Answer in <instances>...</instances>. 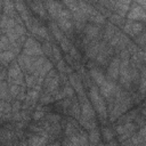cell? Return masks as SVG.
<instances>
[{
  "label": "cell",
  "mask_w": 146,
  "mask_h": 146,
  "mask_svg": "<svg viewBox=\"0 0 146 146\" xmlns=\"http://www.w3.org/2000/svg\"><path fill=\"white\" fill-rule=\"evenodd\" d=\"M89 97H90V99H91V102H92V104H94L95 108L97 110L98 114H99L103 119H105V117L107 116V111H106L105 103H104L103 98L100 97V94H99V91H98V88H97V87H95V86L90 87Z\"/></svg>",
  "instance_id": "obj_1"
},
{
  "label": "cell",
  "mask_w": 146,
  "mask_h": 146,
  "mask_svg": "<svg viewBox=\"0 0 146 146\" xmlns=\"http://www.w3.org/2000/svg\"><path fill=\"white\" fill-rule=\"evenodd\" d=\"M42 52L43 51L40 48V46L38 44V42L34 39H32V38H27V40L24 43L23 54L26 55V56H30V57H33V56L40 57L42 55Z\"/></svg>",
  "instance_id": "obj_2"
},
{
  "label": "cell",
  "mask_w": 146,
  "mask_h": 146,
  "mask_svg": "<svg viewBox=\"0 0 146 146\" xmlns=\"http://www.w3.org/2000/svg\"><path fill=\"white\" fill-rule=\"evenodd\" d=\"M127 17H128V21H133V22L137 19L146 21V11L137 2H132L131 8H130L129 13L127 14Z\"/></svg>",
  "instance_id": "obj_3"
},
{
  "label": "cell",
  "mask_w": 146,
  "mask_h": 146,
  "mask_svg": "<svg viewBox=\"0 0 146 146\" xmlns=\"http://www.w3.org/2000/svg\"><path fill=\"white\" fill-rule=\"evenodd\" d=\"M120 63L121 59L120 57H114L107 68V76L111 80H116L120 75Z\"/></svg>",
  "instance_id": "obj_4"
},
{
  "label": "cell",
  "mask_w": 146,
  "mask_h": 146,
  "mask_svg": "<svg viewBox=\"0 0 146 146\" xmlns=\"http://www.w3.org/2000/svg\"><path fill=\"white\" fill-rule=\"evenodd\" d=\"M116 92H117V88H116V86H115V83L113 81L106 80L100 86V94H102V96H104L106 98H111Z\"/></svg>",
  "instance_id": "obj_5"
},
{
  "label": "cell",
  "mask_w": 146,
  "mask_h": 146,
  "mask_svg": "<svg viewBox=\"0 0 146 146\" xmlns=\"http://www.w3.org/2000/svg\"><path fill=\"white\" fill-rule=\"evenodd\" d=\"M141 30H143V25L133 21H128L123 27V31L129 35H137Z\"/></svg>",
  "instance_id": "obj_6"
},
{
  "label": "cell",
  "mask_w": 146,
  "mask_h": 146,
  "mask_svg": "<svg viewBox=\"0 0 146 146\" xmlns=\"http://www.w3.org/2000/svg\"><path fill=\"white\" fill-rule=\"evenodd\" d=\"M130 5H131L130 1H112V6L114 7L113 9H115L117 11V15H120L121 17L125 16Z\"/></svg>",
  "instance_id": "obj_7"
},
{
  "label": "cell",
  "mask_w": 146,
  "mask_h": 146,
  "mask_svg": "<svg viewBox=\"0 0 146 146\" xmlns=\"http://www.w3.org/2000/svg\"><path fill=\"white\" fill-rule=\"evenodd\" d=\"M44 6L47 7L49 14L54 18H57L58 15H59V13H60V10L63 9V6H62L60 2H51V1H48V2L44 3Z\"/></svg>",
  "instance_id": "obj_8"
},
{
  "label": "cell",
  "mask_w": 146,
  "mask_h": 146,
  "mask_svg": "<svg viewBox=\"0 0 146 146\" xmlns=\"http://www.w3.org/2000/svg\"><path fill=\"white\" fill-rule=\"evenodd\" d=\"M81 113H82V117H84L87 120H94L95 112H94V108L91 107V105L88 100L83 102V104L81 106Z\"/></svg>",
  "instance_id": "obj_9"
},
{
  "label": "cell",
  "mask_w": 146,
  "mask_h": 146,
  "mask_svg": "<svg viewBox=\"0 0 146 146\" xmlns=\"http://www.w3.org/2000/svg\"><path fill=\"white\" fill-rule=\"evenodd\" d=\"M33 62H34V59H33L32 57L26 56V55H24V54L21 55V56H19V59H18L19 66H21L23 70H25V71H31L32 65H33Z\"/></svg>",
  "instance_id": "obj_10"
},
{
  "label": "cell",
  "mask_w": 146,
  "mask_h": 146,
  "mask_svg": "<svg viewBox=\"0 0 146 146\" xmlns=\"http://www.w3.org/2000/svg\"><path fill=\"white\" fill-rule=\"evenodd\" d=\"M18 78H23V74L21 72V66L18 64H13L8 70V79L13 81Z\"/></svg>",
  "instance_id": "obj_11"
},
{
  "label": "cell",
  "mask_w": 146,
  "mask_h": 146,
  "mask_svg": "<svg viewBox=\"0 0 146 146\" xmlns=\"http://www.w3.org/2000/svg\"><path fill=\"white\" fill-rule=\"evenodd\" d=\"M90 75L92 76V79L95 80V82H96L98 86H102V84L106 81V78H105L104 73H103L99 68H91V70H90Z\"/></svg>",
  "instance_id": "obj_12"
},
{
  "label": "cell",
  "mask_w": 146,
  "mask_h": 146,
  "mask_svg": "<svg viewBox=\"0 0 146 146\" xmlns=\"http://www.w3.org/2000/svg\"><path fill=\"white\" fill-rule=\"evenodd\" d=\"M99 43L97 42V41H92V42H90L89 43V46L87 47V56L89 57V58H95V57H97V52L99 51Z\"/></svg>",
  "instance_id": "obj_13"
},
{
  "label": "cell",
  "mask_w": 146,
  "mask_h": 146,
  "mask_svg": "<svg viewBox=\"0 0 146 146\" xmlns=\"http://www.w3.org/2000/svg\"><path fill=\"white\" fill-rule=\"evenodd\" d=\"M70 81H71V84L73 86V88L80 94V96H81V95L83 96V88H82V82H81V80H80L75 74H71V75H70Z\"/></svg>",
  "instance_id": "obj_14"
},
{
  "label": "cell",
  "mask_w": 146,
  "mask_h": 146,
  "mask_svg": "<svg viewBox=\"0 0 146 146\" xmlns=\"http://www.w3.org/2000/svg\"><path fill=\"white\" fill-rule=\"evenodd\" d=\"M47 144V138L44 136H32L29 140L30 146H44Z\"/></svg>",
  "instance_id": "obj_15"
},
{
  "label": "cell",
  "mask_w": 146,
  "mask_h": 146,
  "mask_svg": "<svg viewBox=\"0 0 146 146\" xmlns=\"http://www.w3.org/2000/svg\"><path fill=\"white\" fill-rule=\"evenodd\" d=\"M58 25L59 27L65 31V32H71L73 30V23L71 19H66V18H57Z\"/></svg>",
  "instance_id": "obj_16"
},
{
  "label": "cell",
  "mask_w": 146,
  "mask_h": 146,
  "mask_svg": "<svg viewBox=\"0 0 146 146\" xmlns=\"http://www.w3.org/2000/svg\"><path fill=\"white\" fill-rule=\"evenodd\" d=\"M88 18L92 22V23H96V24H103L105 22V17L104 15H102L98 10H92V13L88 16Z\"/></svg>",
  "instance_id": "obj_17"
},
{
  "label": "cell",
  "mask_w": 146,
  "mask_h": 146,
  "mask_svg": "<svg viewBox=\"0 0 146 146\" xmlns=\"http://www.w3.org/2000/svg\"><path fill=\"white\" fill-rule=\"evenodd\" d=\"M31 6L35 13H38L41 17H46V6L42 2H31Z\"/></svg>",
  "instance_id": "obj_18"
},
{
  "label": "cell",
  "mask_w": 146,
  "mask_h": 146,
  "mask_svg": "<svg viewBox=\"0 0 146 146\" xmlns=\"http://www.w3.org/2000/svg\"><path fill=\"white\" fill-rule=\"evenodd\" d=\"M98 32H99V30H98V26H96V25L89 24V25L86 26V34L89 39L96 38L98 35Z\"/></svg>",
  "instance_id": "obj_19"
},
{
  "label": "cell",
  "mask_w": 146,
  "mask_h": 146,
  "mask_svg": "<svg viewBox=\"0 0 146 146\" xmlns=\"http://www.w3.org/2000/svg\"><path fill=\"white\" fill-rule=\"evenodd\" d=\"M89 140L91 143V145H95V144H98L100 137H99V131L97 128H94V129H90V132H89Z\"/></svg>",
  "instance_id": "obj_20"
},
{
  "label": "cell",
  "mask_w": 146,
  "mask_h": 146,
  "mask_svg": "<svg viewBox=\"0 0 146 146\" xmlns=\"http://www.w3.org/2000/svg\"><path fill=\"white\" fill-rule=\"evenodd\" d=\"M49 27H50V30H51V32H52V34L55 35V38L58 40V41H60L64 36H63V33H62V31L59 30V27L54 23V22H51L50 24H49Z\"/></svg>",
  "instance_id": "obj_21"
},
{
  "label": "cell",
  "mask_w": 146,
  "mask_h": 146,
  "mask_svg": "<svg viewBox=\"0 0 146 146\" xmlns=\"http://www.w3.org/2000/svg\"><path fill=\"white\" fill-rule=\"evenodd\" d=\"M79 3V7H80V9L82 10V13L88 17L91 13H92V10H94V8L91 7V5L90 3H88V2H78Z\"/></svg>",
  "instance_id": "obj_22"
},
{
  "label": "cell",
  "mask_w": 146,
  "mask_h": 146,
  "mask_svg": "<svg viewBox=\"0 0 146 146\" xmlns=\"http://www.w3.org/2000/svg\"><path fill=\"white\" fill-rule=\"evenodd\" d=\"M0 57H1L2 63H9L10 60L14 59V57H15V52H13L11 50H6V51H2V52H1Z\"/></svg>",
  "instance_id": "obj_23"
},
{
  "label": "cell",
  "mask_w": 146,
  "mask_h": 146,
  "mask_svg": "<svg viewBox=\"0 0 146 146\" xmlns=\"http://www.w3.org/2000/svg\"><path fill=\"white\" fill-rule=\"evenodd\" d=\"M15 3L14 2H9V1H5L3 2V10H5V14L9 16H13L14 15V10H15Z\"/></svg>",
  "instance_id": "obj_24"
},
{
  "label": "cell",
  "mask_w": 146,
  "mask_h": 146,
  "mask_svg": "<svg viewBox=\"0 0 146 146\" xmlns=\"http://www.w3.org/2000/svg\"><path fill=\"white\" fill-rule=\"evenodd\" d=\"M114 32H115V29H114V26H113V24H107V26H106V29H105V33H104V36L106 38V39H110V40H112V38L114 36Z\"/></svg>",
  "instance_id": "obj_25"
},
{
  "label": "cell",
  "mask_w": 146,
  "mask_h": 146,
  "mask_svg": "<svg viewBox=\"0 0 146 146\" xmlns=\"http://www.w3.org/2000/svg\"><path fill=\"white\" fill-rule=\"evenodd\" d=\"M10 41L9 39L7 38V35H2L1 38V43H0V47L2 49V51H6V50H10Z\"/></svg>",
  "instance_id": "obj_26"
},
{
  "label": "cell",
  "mask_w": 146,
  "mask_h": 146,
  "mask_svg": "<svg viewBox=\"0 0 146 146\" xmlns=\"http://www.w3.org/2000/svg\"><path fill=\"white\" fill-rule=\"evenodd\" d=\"M34 34H36L40 38H43V39H47L48 40V32H47V30H46L44 26H39L36 29V31L34 32Z\"/></svg>",
  "instance_id": "obj_27"
},
{
  "label": "cell",
  "mask_w": 146,
  "mask_h": 146,
  "mask_svg": "<svg viewBox=\"0 0 146 146\" xmlns=\"http://www.w3.org/2000/svg\"><path fill=\"white\" fill-rule=\"evenodd\" d=\"M38 81V78H35L33 74L32 75H26L25 76V82H26V86L27 87H34L35 86V83H38L36 82Z\"/></svg>",
  "instance_id": "obj_28"
},
{
  "label": "cell",
  "mask_w": 146,
  "mask_h": 146,
  "mask_svg": "<svg viewBox=\"0 0 146 146\" xmlns=\"http://www.w3.org/2000/svg\"><path fill=\"white\" fill-rule=\"evenodd\" d=\"M38 96H39V91L35 90V89H33V90H31V91H29V92L26 94V100H27V102L36 100Z\"/></svg>",
  "instance_id": "obj_29"
},
{
  "label": "cell",
  "mask_w": 146,
  "mask_h": 146,
  "mask_svg": "<svg viewBox=\"0 0 146 146\" xmlns=\"http://www.w3.org/2000/svg\"><path fill=\"white\" fill-rule=\"evenodd\" d=\"M19 92H21L19 86H17V84H10V86H9V94H10L11 97H16V96H18Z\"/></svg>",
  "instance_id": "obj_30"
},
{
  "label": "cell",
  "mask_w": 146,
  "mask_h": 146,
  "mask_svg": "<svg viewBox=\"0 0 146 146\" xmlns=\"http://www.w3.org/2000/svg\"><path fill=\"white\" fill-rule=\"evenodd\" d=\"M140 92L145 94L146 92V70L143 71L141 74V80H140Z\"/></svg>",
  "instance_id": "obj_31"
},
{
  "label": "cell",
  "mask_w": 146,
  "mask_h": 146,
  "mask_svg": "<svg viewBox=\"0 0 146 146\" xmlns=\"http://www.w3.org/2000/svg\"><path fill=\"white\" fill-rule=\"evenodd\" d=\"M103 136L106 141H111L113 139V132L111 131L110 128H103Z\"/></svg>",
  "instance_id": "obj_32"
},
{
  "label": "cell",
  "mask_w": 146,
  "mask_h": 146,
  "mask_svg": "<svg viewBox=\"0 0 146 146\" xmlns=\"http://www.w3.org/2000/svg\"><path fill=\"white\" fill-rule=\"evenodd\" d=\"M59 42H60V46H62V48L64 49V51H68V50L71 49V47H72L71 43H70V41H68L65 36H64Z\"/></svg>",
  "instance_id": "obj_33"
},
{
  "label": "cell",
  "mask_w": 146,
  "mask_h": 146,
  "mask_svg": "<svg viewBox=\"0 0 146 146\" xmlns=\"http://www.w3.org/2000/svg\"><path fill=\"white\" fill-rule=\"evenodd\" d=\"M111 22L116 24V25H119V24L122 23V17L120 15H117V14H113V15H111Z\"/></svg>",
  "instance_id": "obj_34"
},
{
  "label": "cell",
  "mask_w": 146,
  "mask_h": 146,
  "mask_svg": "<svg viewBox=\"0 0 146 146\" xmlns=\"http://www.w3.org/2000/svg\"><path fill=\"white\" fill-rule=\"evenodd\" d=\"M43 115H44V112L42 110H36L33 114V119L34 120H40L41 117H43Z\"/></svg>",
  "instance_id": "obj_35"
},
{
  "label": "cell",
  "mask_w": 146,
  "mask_h": 146,
  "mask_svg": "<svg viewBox=\"0 0 146 146\" xmlns=\"http://www.w3.org/2000/svg\"><path fill=\"white\" fill-rule=\"evenodd\" d=\"M64 94L66 95V96H68V97H72L73 96V94H74V90H73V88H71V87H68V86H66V87H64Z\"/></svg>",
  "instance_id": "obj_36"
},
{
  "label": "cell",
  "mask_w": 146,
  "mask_h": 146,
  "mask_svg": "<svg viewBox=\"0 0 146 146\" xmlns=\"http://www.w3.org/2000/svg\"><path fill=\"white\" fill-rule=\"evenodd\" d=\"M52 54H54V58L56 60H60V52L57 49V47H55V46L52 47Z\"/></svg>",
  "instance_id": "obj_37"
},
{
  "label": "cell",
  "mask_w": 146,
  "mask_h": 146,
  "mask_svg": "<svg viewBox=\"0 0 146 146\" xmlns=\"http://www.w3.org/2000/svg\"><path fill=\"white\" fill-rule=\"evenodd\" d=\"M52 100V97L50 96V95H43L42 97H41V103L42 104H48V103H50Z\"/></svg>",
  "instance_id": "obj_38"
},
{
  "label": "cell",
  "mask_w": 146,
  "mask_h": 146,
  "mask_svg": "<svg viewBox=\"0 0 146 146\" xmlns=\"http://www.w3.org/2000/svg\"><path fill=\"white\" fill-rule=\"evenodd\" d=\"M70 51H71V54H72V56H73L74 58H76V59H79V58H80V56H79V52L76 51V49H75L74 47H71Z\"/></svg>",
  "instance_id": "obj_39"
},
{
  "label": "cell",
  "mask_w": 146,
  "mask_h": 146,
  "mask_svg": "<svg viewBox=\"0 0 146 146\" xmlns=\"http://www.w3.org/2000/svg\"><path fill=\"white\" fill-rule=\"evenodd\" d=\"M57 67H58V70L60 71V72H65V65H64V62L63 60H59L58 62V64H57Z\"/></svg>",
  "instance_id": "obj_40"
},
{
  "label": "cell",
  "mask_w": 146,
  "mask_h": 146,
  "mask_svg": "<svg viewBox=\"0 0 146 146\" xmlns=\"http://www.w3.org/2000/svg\"><path fill=\"white\" fill-rule=\"evenodd\" d=\"M43 50L47 52V55H51V50H52V48H51V50H50V46H49V43H46V44L43 46Z\"/></svg>",
  "instance_id": "obj_41"
},
{
  "label": "cell",
  "mask_w": 146,
  "mask_h": 146,
  "mask_svg": "<svg viewBox=\"0 0 146 146\" xmlns=\"http://www.w3.org/2000/svg\"><path fill=\"white\" fill-rule=\"evenodd\" d=\"M19 107H21V105H19V103H18V102H16V103H15V104L13 105V107H11V108H13V111H14L15 113H17V111L19 110Z\"/></svg>",
  "instance_id": "obj_42"
},
{
  "label": "cell",
  "mask_w": 146,
  "mask_h": 146,
  "mask_svg": "<svg viewBox=\"0 0 146 146\" xmlns=\"http://www.w3.org/2000/svg\"><path fill=\"white\" fill-rule=\"evenodd\" d=\"M137 3H138L140 7H143L144 10L146 11V1H137Z\"/></svg>",
  "instance_id": "obj_43"
},
{
  "label": "cell",
  "mask_w": 146,
  "mask_h": 146,
  "mask_svg": "<svg viewBox=\"0 0 146 146\" xmlns=\"http://www.w3.org/2000/svg\"><path fill=\"white\" fill-rule=\"evenodd\" d=\"M98 146H103V145H98Z\"/></svg>",
  "instance_id": "obj_44"
},
{
  "label": "cell",
  "mask_w": 146,
  "mask_h": 146,
  "mask_svg": "<svg viewBox=\"0 0 146 146\" xmlns=\"http://www.w3.org/2000/svg\"><path fill=\"white\" fill-rule=\"evenodd\" d=\"M128 146H129V145H128Z\"/></svg>",
  "instance_id": "obj_45"
}]
</instances>
